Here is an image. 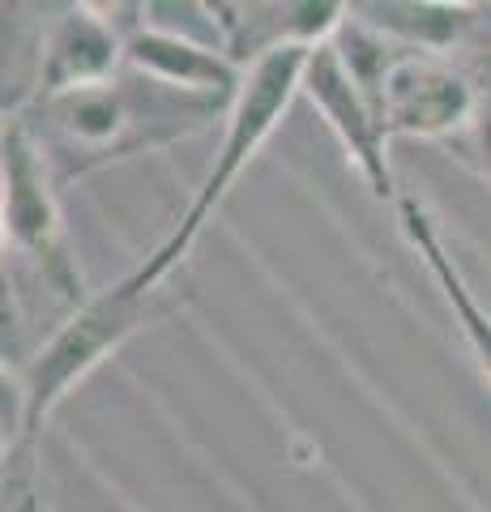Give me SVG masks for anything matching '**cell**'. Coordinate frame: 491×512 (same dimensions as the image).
<instances>
[{"label": "cell", "instance_id": "obj_4", "mask_svg": "<svg viewBox=\"0 0 491 512\" xmlns=\"http://www.w3.org/2000/svg\"><path fill=\"white\" fill-rule=\"evenodd\" d=\"M312 52L308 47L278 52V56H269L261 64H252V69L244 73V86H240V94H235V103H231L227 120H223V137H218L210 171H205V180L193 192V201H188V210L180 214V222L167 231V239L129 274L133 286L176 282L180 265L188 261V252H193L201 231L214 222V214L223 210V201L231 197V188L240 184V175L248 171V163L265 150V141L278 133L282 120H287L291 103L304 94V69H308Z\"/></svg>", "mask_w": 491, "mask_h": 512}, {"label": "cell", "instance_id": "obj_8", "mask_svg": "<svg viewBox=\"0 0 491 512\" xmlns=\"http://www.w3.org/2000/svg\"><path fill=\"white\" fill-rule=\"evenodd\" d=\"M107 9H112L116 26L124 30V69L188 94L235 103V94L244 86V69L223 47L146 22L141 5H107Z\"/></svg>", "mask_w": 491, "mask_h": 512}, {"label": "cell", "instance_id": "obj_9", "mask_svg": "<svg viewBox=\"0 0 491 512\" xmlns=\"http://www.w3.org/2000/svg\"><path fill=\"white\" fill-rule=\"evenodd\" d=\"M227 56L248 73L278 52L334 43L351 5L338 0H218L210 5Z\"/></svg>", "mask_w": 491, "mask_h": 512}, {"label": "cell", "instance_id": "obj_3", "mask_svg": "<svg viewBox=\"0 0 491 512\" xmlns=\"http://www.w3.org/2000/svg\"><path fill=\"white\" fill-rule=\"evenodd\" d=\"M334 47L342 52L346 69L368 94L380 124L389 137H419V141H445L457 146L483 111L479 82L449 56L415 52L372 26L355 22L346 13L342 30L334 35Z\"/></svg>", "mask_w": 491, "mask_h": 512}, {"label": "cell", "instance_id": "obj_5", "mask_svg": "<svg viewBox=\"0 0 491 512\" xmlns=\"http://www.w3.org/2000/svg\"><path fill=\"white\" fill-rule=\"evenodd\" d=\"M0 222H5V282L47 291L60 316L82 308L90 291L69 244L60 180L18 116H5L0 133Z\"/></svg>", "mask_w": 491, "mask_h": 512}, {"label": "cell", "instance_id": "obj_7", "mask_svg": "<svg viewBox=\"0 0 491 512\" xmlns=\"http://www.w3.org/2000/svg\"><path fill=\"white\" fill-rule=\"evenodd\" d=\"M120 73H124V30L116 26L112 9L86 5V0L82 5H60L43 22L30 90L13 107L112 82Z\"/></svg>", "mask_w": 491, "mask_h": 512}, {"label": "cell", "instance_id": "obj_12", "mask_svg": "<svg viewBox=\"0 0 491 512\" xmlns=\"http://www.w3.org/2000/svg\"><path fill=\"white\" fill-rule=\"evenodd\" d=\"M5 512H52L43 495L39 448H9L5 453Z\"/></svg>", "mask_w": 491, "mask_h": 512}, {"label": "cell", "instance_id": "obj_1", "mask_svg": "<svg viewBox=\"0 0 491 512\" xmlns=\"http://www.w3.org/2000/svg\"><path fill=\"white\" fill-rule=\"evenodd\" d=\"M227 111V99H205V94H188L124 69L112 82L5 107V116H18L30 128V137L39 141L43 158L65 188L94 171L129 163V158L180 146L205 128L223 124Z\"/></svg>", "mask_w": 491, "mask_h": 512}, {"label": "cell", "instance_id": "obj_10", "mask_svg": "<svg viewBox=\"0 0 491 512\" xmlns=\"http://www.w3.org/2000/svg\"><path fill=\"white\" fill-rule=\"evenodd\" d=\"M393 210H398L402 239L410 244V252L427 265V274L436 278L440 295H445V303H449V312L457 320V329H462L474 363H479L483 380L491 384V312L483 308L479 295H474V286L466 282L462 265H457V256L449 252L445 235H440V227H436V218L427 214V205L419 197H410V192H402V197L393 201Z\"/></svg>", "mask_w": 491, "mask_h": 512}, {"label": "cell", "instance_id": "obj_6", "mask_svg": "<svg viewBox=\"0 0 491 512\" xmlns=\"http://www.w3.org/2000/svg\"><path fill=\"white\" fill-rule=\"evenodd\" d=\"M304 99L312 103V111L325 120V128L334 133V141L342 146L346 163L359 171V180L368 184V192L376 201H398V175H393V158H389V133L380 124L376 107L368 103V94L359 90V82L346 69V60L334 43L316 47L308 56L304 69Z\"/></svg>", "mask_w": 491, "mask_h": 512}, {"label": "cell", "instance_id": "obj_11", "mask_svg": "<svg viewBox=\"0 0 491 512\" xmlns=\"http://www.w3.org/2000/svg\"><path fill=\"white\" fill-rule=\"evenodd\" d=\"M351 18L402 47L432 56H457L491 30V5H449V0H368L351 5Z\"/></svg>", "mask_w": 491, "mask_h": 512}, {"label": "cell", "instance_id": "obj_2", "mask_svg": "<svg viewBox=\"0 0 491 512\" xmlns=\"http://www.w3.org/2000/svg\"><path fill=\"white\" fill-rule=\"evenodd\" d=\"M184 308V291L176 282L163 286H133L120 278L107 291H94L82 308L60 316L47 338L30 355L5 372V453L9 448H39L47 419L65 406V397L82 380L124 350L133 338L167 325Z\"/></svg>", "mask_w": 491, "mask_h": 512}]
</instances>
